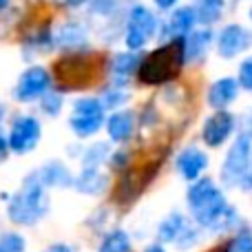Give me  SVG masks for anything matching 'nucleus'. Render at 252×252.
I'll return each instance as SVG.
<instances>
[{"instance_id":"nucleus-1","label":"nucleus","mask_w":252,"mask_h":252,"mask_svg":"<svg viewBox=\"0 0 252 252\" xmlns=\"http://www.w3.org/2000/svg\"><path fill=\"white\" fill-rule=\"evenodd\" d=\"M186 201L192 219L199 228H206V230L213 232H226L239 223L237 210L232 206H228L223 192L208 177L192 182V186L188 188Z\"/></svg>"},{"instance_id":"nucleus-2","label":"nucleus","mask_w":252,"mask_h":252,"mask_svg":"<svg viewBox=\"0 0 252 252\" xmlns=\"http://www.w3.org/2000/svg\"><path fill=\"white\" fill-rule=\"evenodd\" d=\"M49 210H51V199L35 173H31L22 182L20 190H16L7 199V217L18 228H33L42 223Z\"/></svg>"},{"instance_id":"nucleus-3","label":"nucleus","mask_w":252,"mask_h":252,"mask_svg":"<svg viewBox=\"0 0 252 252\" xmlns=\"http://www.w3.org/2000/svg\"><path fill=\"white\" fill-rule=\"evenodd\" d=\"M184 62H186V42H184V38L170 40L168 44L155 49L139 62L137 78L142 84H151V87L166 84L177 78Z\"/></svg>"},{"instance_id":"nucleus-4","label":"nucleus","mask_w":252,"mask_h":252,"mask_svg":"<svg viewBox=\"0 0 252 252\" xmlns=\"http://www.w3.org/2000/svg\"><path fill=\"white\" fill-rule=\"evenodd\" d=\"M250 155H252V142L248 135L237 137V142L232 144V148L228 151V157L223 161L221 168V179L228 186H244L252 188V175L248 173L250 166Z\"/></svg>"},{"instance_id":"nucleus-5","label":"nucleus","mask_w":252,"mask_h":252,"mask_svg":"<svg viewBox=\"0 0 252 252\" xmlns=\"http://www.w3.org/2000/svg\"><path fill=\"white\" fill-rule=\"evenodd\" d=\"M104 104L95 97H80L71 106L69 126L80 139L93 137L104 126Z\"/></svg>"},{"instance_id":"nucleus-6","label":"nucleus","mask_w":252,"mask_h":252,"mask_svg":"<svg viewBox=\"0 0 252 252\" xmlns=\"http://www.w3.org/2000/svg\"><path fill=\"white\" fill-rule=\"evenodd\" d=\"M40 137H42L40 120L33 115H20V118L13 120L11 128H9V151L16 153V155H27L40 144Z\"/></svg>"},{"instance_id":"nucleus-7","label":"nucleus","mask_w":252,"mask_h":252,"mask_svg":"<svg viewBox=\"0 0 252 252\" xmlns=\"http://www.w3.org/2000/svg\"><path fill=\"white\" fill-rule=\"evenodd\" d=\"M155 29H157L155 13L148 11L142 4H135L128 13V25H126V47L130 51H139L153 38Z\"/></svg>"},{"instance_id":"nucleus-8","label":"nucleus","mask_w":252,"mask_h":252,"mask_svg":"<svg viewBox=\"0 0 252 252\" xmlns=\"http://www.w3.org/2000/svg\"><path fill=\"white\" fill-rule=\"evenodd\" d=\"M51 89V73L44 66H29L25 73L18 78V84L13 89V97L18 102H29L38 100V97L47 95Z\"/></svg>"},{"instance_id":"nucleus-9","label":"nucleus","mask_w":252,"mask_h":252,"mask_svg":"<svg viewBox=\"0 0 252 252\" xmlns=\"http://www.w3.org/2000/svg\"><path fill=\"white\" fill-rule=\"evenodd\" d=\"M89 71H91V64L82 56H71L56 64V78L58 82H62L64 91H73L80 87H89L87 82L91 80Z\"/></svg>"},{"instance_id":"nucleus-10","label":"nucleus","mask_w":252,"mask_h":252,"mask_svg":"<svg viewBox=\"0 0 252 252\" xmlns=\"http://www.w3.org/2000/svg\"><path fill=\"white\" fill-rule=\"evenodd\" d=\"M252 44V33L241 25H228L217 38V51L223 58H235Z\"/></svg>"},{"instance_id":"nucleus-11","label":"nucleus","mask_w":252,"mask_h":252,"mask_svg":"<svg viewBox=\"0 0 252 252\" xmlns=\"http://www.w3.org/2000/svg\"><path fill=\"white\" fill-rule=\"evenodd\" d=\"M232 128H235L232 115L226 113V111H219V113H215L213 118L206 120L204 130H201V137H204V142L208 144V146L215 148V146H221V144L230 137Z\"/></svg>"},{"instance_id":"nucleus-12","label":"nucleus","mask_w":252,"mask_h":252,"mask_svg":"<svg viewBox=\"0 0 252 252\" xmlns=\"http://www.w3.org/2000/svg\"><path fill=\"white\" fill-rule=\"evenodd\" d=\"M206 166H208V155L195 146L184 148L177 157V170L184 179H188V182H197L199 175L206 170Z\"/></svg>"},{"instance_id":"nucleus-13","label":"nucleus","mask_w":252,"mask_h":252,"mask_svg":"<svg viewBox=\"0 0 252 252\" xmlns=\"http://www.w3.org/2000/svg\"><path fill=\"white\" fill-rule=\"evenodd\" d=\"M73 188L82 195H91V197H97L109 188V177L104 173H100V168H89L84 166L82 173L73 179Z\"/></svg>"},{"instance_id":"nucleus-14","label":"nucleus","mask_w":252,"mask_h":252,"mask_svg":"<svg viewBox=\"0 0 252 252\" xmlns=\"http://www.w3.org/2000/svg\"><path fill=\"white\" fill-rule=\"evenodd\" d=\"M35 177L42 182V186L47 188H66V186H73V179L69 173V168H66L64 164H60V161H49V164H44L42 168L35 170Z\"/></svg>"},{"instance_id":"nucleus-15","label":"nucleus","mask_w":252,"mask_h":252,"mask_svg":"<svg viewBox=\"0 0 252 252\" xmlns=\"http://www.w3.org/2000/svg\"><path fill=\"white\" fill-rule=\"evenodd\" d=\"M188 219L182 213H170L168 217H164L157 226V244H177V239L182 237V232L188 228Z\"/></svg>"},{"instance_id":"nucleus-16","label":"nucleus","mask_w":252,"mask_h":252,"mask_svg":"<svg viewBox=\"0 0 252 252\" xmlns=\"http://www.w3.org/2000/svg\"><path fill=\"white\" fill-rule=\"evenodd\" d=\"M95 252H133V239L124 228H111L100 235Z\"/></svg>"},{"instance_id":"nucleus-17","label":"nucleus","mask_w":252,"mask_h":252,"mask_svg":"<svg viewBox=\"0 0 252 252\" xmlns=\"http://www.w3.org/2000/svg\"><path fill=\"white\" fill-rule=\"evenodd\" d=\"M139 69V60L133 51H126V53H118L111 64V75H113V87L124 89L128 78Z\"/></svg>"},{"instance_id":"nucleus-18","label":"nucleus","mask_w":252,"mask_h":252,"mask_svg":"<svg viewBox=\"0 0 252 252\" xmlns=\"http://www.w3.org/2000/svg\"><path fill=\"white\" fill-rule=\"evenodd\" d=\"M135 128V113L130 111H115L109 120H106V130L113 142H126L130 139Z\"/></svg>"},{"instance_id":"nucleus-19","label":"nucleus","mask_w":252,"mask_h":252,"mask_svg":"<svg viewBox=\"0 0 252 252\" xmlns=\"http://www.w3.org/2000/svg\"><path fill=\"white\" fill-rule=\"evenodd\" d=\"M237 91H239V84L232 78H221L208 89V104L215 106V109H223L228 106L232 100L237 97Z\"/></svg>"},{"instance_id":"nucleus-20","label":"nucleus","mask_w":252,"mask_h":252,"mask_svg":"<svg viewBox=\"0 0 252 252\" xmlns=\"http://www.w3.org/2000/svg\"><path fill=\"white\" fill-rule=\"evenodd\" d=\"M53 42L60 49H80L84 42H87V29H84L80 22H66L53 35Z\"/></svg>"},{"instance_id":"nucleus-21","label":"nucleus","mask_w":252,"mask_h":252,"mask_svg":"<svg viewBox=\"0 0 252 252\" xmlns=\"http://www.w3.org/2000/svg\"><path fill=\"white\" fill-rule=\"evenodd\" d=\"M195 20H197V13H195V9H192V7L177 9V11L170 16L168 25H166V33H168L173 40H182L184 35L190 33Z\"/></svg>"},{"instance_id":"nucleus-22","label":"nucleus","mask_w":252,"mask_h":252,"mask_svg":"<svg viewBox=\"0 0 252 252\" xmlns=\"http://www.w3.org/2000/svg\"><path fill=\"white\" fill-rule=\"evenodd\" d=\"M210 31H195V33H190L184 42H186V60H199L201 56L206 53V49H208L210 44Z\"/></svg>"},{"instance_id":"nucleus-23","label":"nucleus","mask_w":252,"mask_h":252,"mask_svg":"<svg viewBox=\"0 0 252 252\" xmlns=\"http://www.w3.org/2000/svg\"><path fill=\"white\" fill-rule=\"evenodd\" d=\"M0 252H27V239L18 230L0 232Z\"/></svg>"},{"instance_id":"nucleus-24","label":"nucleus","mask_w":252,"mask_h":252,"mask_svg":"<svg viewBox=\"0 0 252 252\" xmlns=\"http://www.w3.org/2000/svg\"><path fill=\"white\" fill-rule=\"evenodd\" d=\"M221 9H223V0H199V7L195 9L197 20L206 22V25L215 22L221 16Z\"/></svg>"},{"instance_id":"nucleus-25","label":"nucleus","mask_w":252,"mask_h":252,"mask_svg":"<svg viewBox=\"0 0 252 252\" xmlns=\"http://www.w3.org/2000/svg\"><path fill=\"white\" fill-rule=\"evenodd\" d=\"M106 153H109V146H106L104 142H97V144H93V146H89L87 151H84V166H89V168H100V164L109 157Z\"/></svg>"},{"instance_id":"nucleus-26","label":"nucleus","mask_w":252,"mask_h":252,"mask_svg":"<svg viewBox=\"0 0 252 252\" xmlns=\"http://www.w3.org/2000/svg\"><path fill=\"white\" fill-rule=\"evenodd\" d=\"M226 252H252V230H241L226 244Z\"/></svg>"},{"instance_id":"nucleus-27","label":"nucleus","mask_w":252,"mask_h":252,"mask_svg":"<svg viewBox=\"0 0 252 252\" xmlns=\"http://www.w3.org/2000/svg\"><path fill=\"white\" fill-rule=\"evenodd\" d=\"M40 109H42V113H47V115H58L62 111V104H64V102H62V95L60 93H56V91H49L47 95H42L40 97Z\"/></svg>"},{"instance_id":"nucleus-28","label":"nucleus","mask_w":252,"mask_h":252,"mask_svg":"<svg viewBox=\"0 0 252 252\" xmlns=\"http://www.w3.org/2000/svg\"><path fill=\"white\" fill-rule=\"evenodd\" d=\"M124 100H126V93L122 91V89L113 87V89H109V91L104 93V100H102V104H104V109H109V106L124 104Z\"/></svg>"},{"instance_id":"nucleus-29","label":"nucleus","mask_w":252,"mask_h":252,"mask_svg":"<svg viewBox=\"0 0 252 252\" xmlns=\"http://www.w3.org/2000/svg\"><path fill=\"white\" fill-rule=\"evenodd\" d=\"M239 84L244 89H248V91H252V56L244 62V64H241V69H239Z\"/></svg>"},{"instance_id":"nucleus-30","label":"nucleus","mask_w":252,"mask_h":252,"mask_svg":"<svg viewBox=\"0 0 252 252\" xmlns=\"http://www.w3.org/2000/svg\"><path fill=\"white\" fill-rule=\"evenodd\" d=\"M42 252H78V250H75V246L66 244V241H56V244H51L49 248H44Z\"/></svg>"},{"instance_id":"nucleus-31","label":"nucleus","mask_w":252,"mask_h":252,"mask_svg":"<svg viewBox=\"0 0 252 252\" xmlns=\"http://www.w3.org/2000/svg\"><path fill=\"white\" fill-rule=\"evenodd\" d=\"M126 159H128V157H126V153H115V157H111V161H113V168L115 170H120V168H124L126 166Z\"/></svg>"},{"instance_id":"nucleus-32","label":"nucleus","mask_w":252,"mask_h":252,"mask_svg":"<svg viewBox=\"0 0 252 252\" xmlns=\"http://www.w3.org/2000/svg\"><path fill=\"white\" fill-rule=\"evenodd\" d=\"M9 153V142L4 135H0V161H4V157H7Z\"/></svg>"},{"instance_id":"nucleus-33","label":"nucleus","mask_w":252,"mask_h":252,"mask_svg":"<svg viewBox=\"0 0 252 252\" xmlns=\"http://www.w3.org/2000/svg\"><path fill=\"white\" fill-rule=\"evenodd\" d=\"M142 252H166V248H164L161 244H157V241H155V244H148Z\"/></svg>"},{"instance_id":"nucleus-34","label":"nucleus","mask_w":252,"mask_h":252,"mask_svg":"<svg viewBox=\"0 0 252 252\" xmlns=\"http://www.w3.org/2000/svg\"><path fill=\"white\" fill-rule=\"evenodd\" d=\"M175 2H177V0H155V4L159 9H170V7H175Z\"/></svg>"},{"instance_id":"nucleus-35","label":"nucleus","mask_w":252,"mask_h":252,"mask_svg":"<svg viewBox=\"0 0 252 252\" xmlns=\"http://www.w3.org/2000/svg\"><path fill=\"white\" fill-rule=\"evenodd\" d=\"M62 2H64L66 7H80V4H84L87 0H62Z\"/></svg>"},{"instance_id":"nucleus-36","label":"nucleus","mask_w":252,"mask_h":252,"mask_svg":"<svg viewBox=\"0 0 252 252\" xmlns=\"http://www.w3.org/2000/svg\"><path fill=\"white\" fill-rule=\"evenodd\" d=\"M9 2H11V0H0V11H2V9H4V7H7V4H9Z\"/></svg>"},{"instance_id":"nucleus-37","label":"nucleus","mask_w":252,"mask_h":252,"mask_svg":"<svg viewBox=\"0 0 252 252\" xmlns=\"http://www.w3.org/2000/svg\"><path fill=\"white\" fill-rule=\"evenodd\" d=\"M208 252H226V246H221V248H213V250H208Z\"/></svg>"},{"instance_id":"nucleus-38","label":"nucleus","mask_w":252,"mask_h":252,"mask_svg":"<svg viewBox=\"0 0 252 252\" xmlns=\"http://www.w3.org/2000/svg\"><path fill=\"white\" fill-rule=\"evenodd\" d=\"M2 118H4V106L0 104V122H2Z\"/></svg>"},{"instance_id":"nucleus-39","label":"nucleus","mask_w":252,"mask_h":252,"mask_svg":"<svg viewBox=\"0 0 252 252\" xmlns=\"http://www.w3.org/2000/svg\"><path fill=\"white\" fill-rule=\"evenodd\" d=\"M250 18H252V9H250Z\"/></svg>"}]
</instances>
